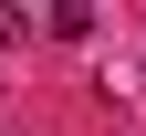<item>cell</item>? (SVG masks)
<instances>
[{
    "label": "cell",
    "instance_id": "cell-1",
    "mask_svg": "<svg viewBox=\"0 0 146 136\" xmlns=\"http://www.w3.org/2000/svg\"><path fill=\"white\" fill-rule=\"evenodd\" d=\"M42 21L63 31V42H84V31H94V0H42Z\"/></svg>",
    "mask_w": 146,
    "mask_h": 136
},
{
    "label": "cell",
    "instance_id": "cell-2",
    "mask_svg": "<svg viewBox=\"0 0 146 136\" xmlns=\"http://www.w3.org/2000/svg\"><path fill=\"white\" fill-rule=\"evenodd\" d=\"M11 42H31V11H21V0H0V52H11Z\"/></svg>",
    "mask_w": 146,
    "mask_h": 136
}]
</instances>
